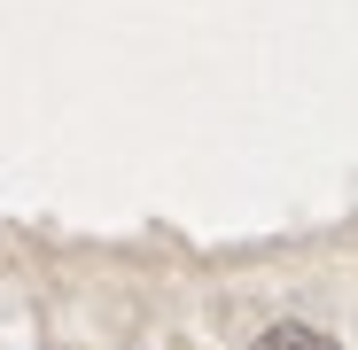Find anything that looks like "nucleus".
I'll list each match as a JSON object with an SVG mask.
<instances>
[{"instance_id":"nucleus-1","label":"nucleus","mask_w":358,"mask_h":350,"mask_svg":"<svg viewBox=\"0 0 358 350\" xmlns=\"http://www.w3.org/2000/svg\"><path fill=\"white\" fill-rule=\"evenodd\" d=\"M265 350H335L327 335H312V327H273L265 335Z\"/></svg>"}]
</instances>
